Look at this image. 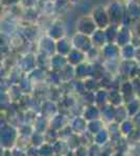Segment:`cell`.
Instances as JSON below:
<instances>
[{
  "mask_svg": "<svg viewBox=\"0 0 140 156\" xmlns=\"http://www.w3.org/2000/svg\"><path fill=\"white\" fill-rule=\"evenodd\" d=\"M132 40H133V32H132L131 28L129 26H124V25H120L119 26L118 34H117V37L115 43L119 47H123L128 44H131Z\"/></svg>",
  "mask_w": 140,
  "mask_h": 156,
  "instance_id": "obj_7",
  "label": "cell"
},
{
  "mask_svg": "<svg viewBox=\"0 0 140 156\" xmlns=\"http://www.w3.org/2000/svg\"><path fill=\"white\" fill-rule=\"evenodd\" d=\"M52 156H63V155L61 154V153H55V154H53Z\"/></svg>",
  "mask_w": 140,
  "mask_h": 156,
  "instance_id": "obj_40",
  "label": "cell"
},
{
  "mask_svg": "<svg viewBox=\"0 0 140 156\" xmlns=\"http://www.w3.org/2000/svg\"><path fill=\"white\" fill-rule=\"evenodd\" d=\"M87 125L88 122L83 115L82 117H75L70 123V127L72 128L73 132L76 134L78 133H85V131H87Z\"/></svg>",
  "mask_w": 140,
  "mask_h": 156,
  "instance_id": "obj_15",
  "label": "cell"
},
{
  "mask_svg": "<svg viewBox=\"0 0 140 156\" xmlns=\"http://www.w3.org/2000/svg\"><path fill=\"white\" fill-rule=\"evenodd\" d=\"M104 30H105V34H106L107 40H108V43H115L116 37H117V34H118V30H119V25L110 24L106 29H104Z\"/></svg>",
  "mask_w": 140,
  "mask_h": 156,
  "instance_id": "obj_29",
  "label": "cell"
},
{
  "mask_svg": "<svg viewBox=\"0 0 140 156\" xmlns=\"http://www.w3.org/2000/svg\"><path fill=\"white\" fill-rule=\"evenodd\" d=\"M68 65L67 57L62 54L55 53L50 57V69L55 72L62 71L64 68Z\"/></svg>",
  "mask_w": 140,
  "mask_h": 156,
  "instance_id": "obj_9",
  "label": "cell"
},
{
  "mask_svg": "<svg viewBox=\"0 0 140 156\" xmlns=\"http://www.w3.org/2000/svg\"><path fill=\"white\" fill-rule=\"evenodd\" d=\"M101 57L105 60H117L120 57V47L116 43H107L100 49Z\"/></svg>",
  "mask_w": 140,
  "mask_h": 156,
  "instance_id": "obj_6",
  "label": "cell"
},
{
  "mask_svg": "<svg viewBox=\"0 0 140 156\" xmlns=\"http://www.w3.org/2000/svg\"><path fill=\"white\" fill-rule=\"evenodd\" d=\"M83 117L85 118L87 122L94 120H98L101 119V112H100V107H98L96 104H90L87 105L84 109V114Z\"/></svg>",
  "mask_w": 140,
  "mask_h": 156,
  "instance_id": "obj_10",
  "label": "cell"
},
{
  "mask_svg": "<svg viewBox=\"0 0 140 156\" xmlns=\"http://www.w3.org/2000/svg\"><path fill=\"white\" fill-rule=\"evenodd\" d=\"M37 56L32 54H26L21 62V68L24 72H32L37 68Z\"/></svg>",
  "mask_w": 140,
  "mask_h": 156,
  "instance_id": "obj_19",
  "label": "cell"
},
{
  "mask_svg": "<svg viewBox=\"0 0 140 156\" xmlns=\"http://www.w3.org/2000/svg\"><path fill=\"white\" fill-rule=\"evenodd\" d=\"M132 1H134V2H136V3H139L140 4V0H132Z\"/></svg>",
  "mask_w": 140,
  "mask_h": 156,
  "instance_id": "obj_41",
  "label": "cell"
},
{
  "mask_svg": "<svg viewBox=\"0 0 140 156\" xmlns=\"http://www.w3.org/2000/svg\"><path fill=\"white\" fill-rule=\"evenodd\" d=\"M110 138H111L110 132L104 128V129L100 130L98 133H96L95 135H93V143L96 146H104L109 142Z\"/></svg>",
  "mask_w": 140,
  "mask_h": 156,
  "instance_id": "obj_23",
  "label": "cell"
},
{
  "mask_svg": "<svg viewBox=\"0 0 140 156\" xmlns=\"http://www.w3.org/2000/svg\"><path fill=\"white\" fill-rule=\"evenodd\" d=\"M123 94L120 93L119 90H109V103L114 106H119V105H123Z\"/></svg>",
  "mask_w": 140,
  "mask_h": 156,
  "instance_id": "obj_24",
  "label": "cell"
},
{
  "mask_svg": "<svg viewBox=\"0 0 140 156\" xmlns=\"http://www.w3.org/2000/svg\"><path fill=\"white\" fill-rule=\"evenodd\" d=\"M71 42H72L73 48L81 50V51L85 52V53H87L89 50L93 47L91 37L85 36V34H78V32L73 34V37H71Z\"/></svg>",
  "mask_w": 140,
  "mask_h": 156,
  "instance_id": "obj_5",
  "label": "cell"
},
{
  "mask_svg": "<svg viewBox=\"0 0 140 156\" xmlns=\"http://www.w3.org/2000/svg\"><path fill=\"white\" fill-rule=\"evenodd\" d=\"M26 153H27V156H41L39 152V148L34 147V146H32V148H29L28 150H26Z\"/></svg>",
  "mask_w": 140,
  "mask_h": 156,
  "instance_id": "obj_34",
  "label": "cell"
},
{
  "mask_svg": "<svg viewBox=\"0 0 140 156\" xmlns=\"http://www.w3.org/2000/svg\"><path fill=\"white\" fill-rule=\"evenodd\" d=\"M2 156H14V155H13L12 150H9V149H4L3 154H2Z\"/></svg>",
  "mask_w": 140,
  "mask_h": 156,
  "instance_id": "obj_37",
  "label": "cell"
},
{
  "mask_svg": "<svg viewBox=\"0 0 140 156\" xmlns=\"http://www.w3.org/2000/svg\"><path fill=\"white\" fill-rule=\"evenodd\" d=\"M137 53V47L131 44H128L123 47H120V57L123 60H135Z\"/></svg>",
  "mask_w": 140,
  "mask_h": 156,
  "instance_id": "obj_14",
  "label": "cell"
},
{
  "mask_svg": "<svg viewBox=\"0 0 140 156\" xmlns=\"http://www.w3.org/2000/svg\"><path fill=\"white\" fill-rule=\"evenodd\" d=\"M103 71H104L103 65H98L97 62H95L89 64V77L98 79L99 77L104 76Z\"/></svg>",
  "mask_w": 140,
  "mask_h": 156,
  "instance_id": "obj_27",
  "label": "cell"
},
{
  "mask_svg": "<svg viewBox=\"0 0 140 156\" xmlns=\"http://www.w3.org/2000/svg\"><path fill=\"white\" fill-rule=\"evenodd\" d=\"M48 36L50 37H52L53 40L58 41V40L62 39V37H65V27L64 25L60 22H57V23H53L51 26L48 29Z\"/></svg>",
  "mask_w": 140,
  "mask_h": 156,
  "instance_id": "obj_16",
  "label": "cell"
},
{
  "mask_svg": "<svg viewBox=\"0 0 140 156\" xmlns=\"http://www.w3.org/2000/svg\"><path fill=\"white\" fill-rule=\"evenodd\" d=\"M12 152H13V155H14V156H27L26 151L20 149V148H17V149H13Z\"/></svg>",
  "mask_w": 140,
  "mask_h": 156,
  "instance_id": "obj_35",
  "label": "cell"
},
{
  "mask_svg": "<svg viewBox=\"0 0 140 156\" xmlns=\"http://www.w3.org/2000/svg\"><path fill=\"white\" fill-rule=\"evenodd\" d=\"M67 118L63 115H55V117H52L51 121H50L49 125H50V128L51 129H55V130H62L63 128H65L67 126Z\"/></svg>",
  "mask_w": 140,
  "mask_h": 156,
  "instance_id": "obj_21",
  "label": "cell"
},
{
  "mask_svg": "<svg viewBox=\"0 0 140 156\" xmlns=\"http://www.w3.org/2000/svg\"><path fill=\"white\" fill-rule=\"evenodd\" d=\"M90 37H91V41H92L93 46L97 47L99 49H101L108 43V40H107L105 30L104 29H97Z\"/></svg>",
  "mask_w": 140,
  "mask_h": 156,
  "instance_id": "obj_17",
  "label": "cell"
},
{
  "mask_svg": "<svg viewBox=\"0 0 140 156\" xmlns=\"http://www.w3.org/2000/svg\"><path fill=\"white\" fill-rule=\"evenodd\" d=\"M84 84H85V89L87 92H97L100 89V81L96 78L88 77L84 80Z\"/></svg>",
  "mask_w": 140,
  "mask_h": 156,
  "instance_id": "obj_26",
  "label": "cell"
},
{
  "mask_svg": "<svg viewBox=\"0 0 140 156\" xmlns=\"http://www.w3.org/2000/svg\"><path fill=\"white\" fill-rule=\"evenodd\" d=\"M57 41L53 40L49 36L43 37L40 42V50L42 53L48 55V56H52L53 54L57 53Z\"/></svg>",
  "mask_w": 140,
  "mask_h": 156,
  "instance_id": "obj_8",
  "label": "cell"
},
{
  "mask_svg": "<svg viewBox=\"0 0 140 156\" xmlns=\"http://www.w3.org/2000/svg\"><path fill=\"white\" fill-rule=\"evenodd\" d=\"M17 140V130L14 127L6 125L1 128V145L4 149H11Z\"/></svg>",
  "mask_w": 140,
  "mask_h": 156,
  "instance_id": "obj_4",
  "label": "cell"
},
{
  "mask_svg": "<svg viewBox=\"0 0 140 156\" xmlns=\"http://www.w3.org/2000/svg\"><path fill=\"white\" fill-rule=\"evenodd\" d=\"M30 143L34 147L40 148L43 144H45V134L44 133H40L35 131L34 134L30 137Z\"/></svg>",
  "mask_w": 140,
  "mask_h": 156,
  "instance_id": "obj_31",
  "label": "cell"
},
{
  "mask_svg": "<svg viewBox=\"0 0 140 156\" xmlns=\"http://www.w3.org/2000/svg\"><path fill=\"white\" fill-rule=\"evenodd\" d=\"M70 2H72V3H78V2H80L81 0H69Z\"/></svg>",
  "mask_w": 140,
  "mask_h": 156,
  "instance_id": "obj_39",
  "label": "cell"
},
{
  "mask_svg": "<svg viewBox=\"0 0 140 156\" xmlns=\"http://www.w3.org/2000/svg\"><path fill=\"white\" fill-rule=\"evenodd\" d=\"M103 129H104V122L101 119L88 122L87 131H88V133H90V134L95 135L96 133H98L100 130H103Z\"/></svg>",
  "mask_w": 140,
  "mask_h": 156,
  "instance_id": "obj_25",
  "label": "cell"
},
{
  "mask_svg": "<svg viewBox=\"0 0 140 156\" xmlns=\"http://www.w3.org/2000/svg\"><path fill=\"white\" fill-rule=\"evenodd\" d=\"M100 112H101V120L109 123H113L114 121H116V106L108 103L105 106L100 107Z\"/></svg>",
  "mask_w": 140,
  "mask_h": 156,
  "instance_id": "obj_13",
  "label": "cell"
},
{
  "mask_svg": "<svg viewBox=\"0 0 140 156\" xmlns=\"http://www.w3.org/2000/svg\"><path fill=\"white\" fill-rule=\"evenodd\" d=\"M18 1H19V0H2V2H3L4 4H7V5H13V4L17 3Z\"/></svg>",
  "mask_w": 140,
  "mask_h": 156,
  "instance_id": "obj_36",
  "label": "cell"
},
{
  "mask_svg": "<svg viewBox=\"0 0 140 156\" xmlns=\"http://www.w3.org/2000/svg\"><path fill=\"white\" fill-rule=\"evenodd\" d=\"M55 45H57V53L62 54V55H64V56H67V55L70 53L71 50L73 49L71 39H68V37H66L58 40Z\"/></svg>",
  "mask_w": 140,
  "mask_h": 156,
  "instance_id": "obj_12",
  "label": "cell"
},
{
  "mask_svg": "<svg viewBox=\"0 0 140 156\" xmlns=\"http://www.w3.org/2000/svg\"><path fill=\"white\" fill-rule=\"evenodd\" d=\"M91 17L95 22L98 29H106L111 24V20L109 17L107 7L103 5H97L92 9Z\"/></svg>",
  "mask_w": 140,
  "mask_h": 156,
  "instance_id": "obj_2",
  "label": "cell"
},
{
  "mask_svg": "<svg viewBox=\"0 0 140 156\" xmlns=\"http://www.w3.org/2000/svg\"><path fill=\"white\" fill-rule=\"evenodd\" d=\"M75 28L76 32L88 37H91L98 29L91 16H84L78 19V22H76Z\"/></svg>",
  "mask_w": 140,
  "mask_h": 156,
  "instance_id": "obj_3",
  "label": "cell"
},
{
  "mask_svg": "<svg viewBox=\"0 0 140 156\" xmlns=\"http://www.w3.org/2000/svg\"><path fill=\"white\" fill-rule=\"evenodd\" d=\"M75 156H89V150L84 146H80L74 150Z\"/></svg>",
  "mask_w": 140,
  "mask_h": 156,
  "instance_id": "obj_33",
  "label": "cell"
},
{
  "mask_svg": "<svg viewBox=\"0 0 140 156\" xmlns=\"http://www.w3.org/2000/svg\"><path fill=\"white\" fill-rule=\"evenodd\" d=\"M39 152L41 156H52L55 154V149H53V146L50 143H45L43 144L41 147L39 148Z\"/></svg>",
  "mask_w": 140,
  "mask_h": 156,
  "instance_id": "obj_32",
  "label": "cell"
},
{
  "mask_svg": "<svg viewBox=\"0 0 140 156\" xmlns=\"http://www.w3.org/2000/svg\"><path fill=\"white\" fill-rule=\"evenodd\" d=\"M89 77V64L83 62L75 67V78L80 80H85Z\"/></svg>",
  "mask_w": 140,
  "mask_h": 156,
  "instance_id": "obj_28",
  "label": "cell"
},
{
  "mask_svg": "<svg viewBox=\"0 0 140 156\" xmlns=\"http://www.w3.org/2000/svg\"><path fill=\"white\" fill-rule=\"evenodd\" d=\"M66 57H67L68 64L71 65V66H73V67H76V66H78V65L85 62L86 53L83 51H81V50L73 48L70 51V53L68 54Z\"/></svg>",
  "mask_w": 140,
  "mask_h": 156,
  "instance_id": "obj_11",
  "label": "cell"
},
{
  "mask_svg": "<svg viewBox=\"0 0 140 156\" xmlns=\"http://www.w3.org/2000/svg\"><path fill=\"white\" fill-rule=\"evenodd\" d=\"M109 17L111 20V24H115L120 26L123 23V20L126 16V6L120 1H112L107 6Z\"/></svg>",
  "mask_w": 140,
  "mask_h": 156,
  "instance_id": "obj_1",
  "label": "cell"
},
{
  "mask_svg": "<svg viewBox=\"0 0 140 156\" xmlns=\"http://www.w3.org/2000/svg\"><path fill=\"white\" fill-rule=\"evenodd\" d=\"M119 130L120 133L124 136H132V134L136 130V124L132 120H124L119 124Z\"/></svg>",
  "mask_w": 140,
  "mask_h": 156,
  "instance_id": "obj_20",
  "label": "cell"
},
{
  "mask_svg": "<svg viewBox=\"0 0 140 156\" xmlns=\"http://www.w3.org/2000/svg\"><path fill=\"white\" fill-rule=\"evenodd\" d=\"M64 156H75V153L74 151H68V152H66Z\"/></svg>",
  "mask_w": 140,
  "mask_h": 156,
  "instance_id": "obj_38",
  "label": "cell"
},
{
  "mask_svg": "<svg viewBox=\"0 0 140 156\" xmlns=\"http://www.w3.org/2000/svg\"><path fill=\"white\" fill-rule=\"evenodd\" d=\"M126 106H127V109H128L129 115L131 118H134L135 115L140 112V100L136 98V99L127 103Z\"/></svg>",
  "mask_w": 140,
  "mask_h": 156,
  "instance_id": "obj_30",
  "label": "cell"
},
{
  "mask_svg": "<svg viewBox=\"0 0 140 156\" xmlns=\"http://www.w3.org/2000/svg\"><path fill=\"white\" fill-rule=\"evenodd\" d=\"M109 103V90L107 89H99L95 92V104L98 107H103Z\"/></svg>",
  "mask_w": 140,
  "mask_h": 156,
  "instance_id": "obj_22",
  "label": "cell"
},
{
  "mask_svg": "<svg viewBox=\"0 0 140 156\" xmlns=\"http://www.w3.org/2000/svg\"><path fill=\"white\" fill-rule=\"evenodd\" d=\"M127 15L133 21H140V4L130 0L129 3L126 6Z\"/></svg>",
  "mask_w": 140,
  "mask_h": 156,
  "instance_id": "obj_18",
  "label": "cell"
}]
</instances>
